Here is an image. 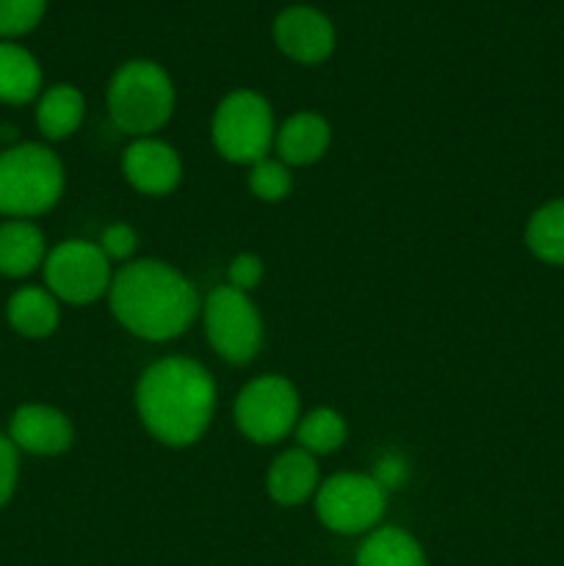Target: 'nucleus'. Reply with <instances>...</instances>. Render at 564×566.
<instances>
[{
  "label": "nucleus",
  "mask_w": 564,
  "mask_h": 566,
  "mask_svg": "<svg viewBox=\"0 0 564 566\" xmlns=\"http://www.w3.org/2000/svg\"><path fill=\"white\" fill-rule=\"evenodd\" d=\"M202 310L205 332L219 357H224L227 363L243 365L258 354L260 343H263V324H260L258 310L249 302L247 293L221 285L210 291Z\"/></svg>",
  "instance_id": "nucleus-9"
},
{
  "label": "nucleus",
  "mask_w": 564,
  "mask_h": 566,
  "mask_svg": "<svg viewBox=\"0 0 564 566\" xmlns=\"http://www.w3.org/2000/svg\"><path fill=\"white\" fill-rule=\"evenodd\" d=\"M274 42L299 64H321L335 50V25L313 6H288L274 20Z\"/></svg>",
  "instance_id": "nucleus-10"
},
{
  "label": "nucleus",
  "mask_w": 564,
  "mask_h": 566,
  "mask_svg": "<svg viewBox=\"0 0 564 566\" xmlns=\"http://www.w3.org/2000/svg\"><path fill=\"white\" fill-rule=\"evenodd\" d=\"M108 111L122 133L147 138L171 119L175 86L155 61H127L108 83Z\"/></svg>",
  "instance_id": "nucleus-3"
},
{
  "label": "nucleus",
  "mask_w": 564,
  "mask_h": 566,
  "mask_svg": "<svg viewBox=\"0 0 564 566\" xmlns=\"http://www.w3.org/2000/svg\"><path fill=\"white\" fill-rule=\"evenodd\" d=\"M138 247V235L130 224H111L105 227L103 238H100V249L108 260H130Z\"/></svg>",
  "instance_id": "nucleus-24"
},
{
  "label": "nucleus",
  "mask_w": 564,
  "mask_h": 566,
  "mask_svg": "<svg viewBox=\"0 0 564 566\" xmlns=\"http://www.w3.org/2000/svg\"><path fill=\"white\" fill-rule=\"evenodd\" d=\"M357 566H426V556L415 536L401 528H376L357 553Z\"/></svg>",
  "instance_id": "nucleus-19"
},
{
  "label": "nucleus",
  "mask_w": 564,
  "mask_h": 566,
  "mask_svg": "<svg viewBox=\"0 0 564 566\" xmlns=\"http://www.w3.org/2000/svg\"><path fill=\"white\" fill-rule=\"evenodd\" d=\"M387 490L376 484L374 475L341 473L326 479L315 495V514L324 528L335 534H365L385 517Z\"/></svg>",
  "instance_id": "nucleus-6"
},
{
  "label": "nucleus",
  "mask_w": 564,
  "mask_h": 566,
  "mask_svg": "<svg viewBox=\"0 0 564 566\" xmlns=\"http://www.w3.org/2000/svg\"><path fill=\"white\" fill-rule=\"evenodd\" d=\"M227 280H230V287L249 293L260 280H263V263H260V258H254V254H238V258L230 260Z\"/></svg>",
  "instance_id": "nucleus-25"
},
{
  "label": "nucleus",
  "mask_w": 564,
  "mask_h": 566,
  "mask_svg": "<svg viewBox=\"0 0 564 566\" xmlns=\"http://www.w3.org/2000/svg\"><path fill=\"white\" fill-rule=\"evenodd\" d=\"M318 490V464L313 453L285 451L269 470V495L280 506H299Z\"/></svg>",
  "instance_id": "nucleus-14"
},
{
  "label": "nucleus",
  "mask_w": 564,
  "mask_h": 566,
  "mask_svg": "<svg viewBox=\"0 0 564 566\" xmlns=\"http://www.w3.org/2000/svg\"><path fill=\"white\" fill-rule=\"evenodd\" d=\"M111 260L100 243L66 241L44 258V282L61 302L92 304L111 291Z\"/></svg>",
  "instance_id": "nucleus-8"
},
{
  "label": "nucleus",
  "mask_w": 564,
  "mask_h": 566,
  "mask_svg": "<svg viewBox=\"0 0 564 566\" xmlns=\"http://www.w3.org/2000/svg\"><path fill=\"white\" fill-rule=\"evenodd\" d=\"M44 263V235L31 221L0 224V274L28 276Z\"/></svg>",
  "instance_id": "nucleus-15"
},
{
  "label": "nucleus",
  "mask_w": 564,
  "mask_h": 566,
  "mask_svg": "<svg viewBox=\"0 0 564 566\" xmlns=\"http://www.w3.org/2000/svg\"><path fill=\"white\" fill-rule=\"evenodd\" d=\"M249 188L263 202H282L293 188L291 171H288V166L282 160L265 158L260 164H254L252 171H249Z\"/></svg>",
  "instance_id": "nucleus-22"
},
{
  "label": "nucleus",
  "mask_w": 564,
  "mask_h": 566,
  "mask_svg": "<svg viewBox=\"0 0 564 566\" xmlns=\"http://www.w3.org/2000/svg\"><path fill=\"white\" fill-rule=\"evenodd\" d=\"M83 111H86L83 94L70 83H59V86L48 88L39 99L36 125L42 136L61 142V138H70L81 127Z\"/></svg>",
  "instance_id": "nucleus-17"
},
{
  "label": "nucleus",
  "mask_w": 564,
  "mask_h": 566,
  "mask_svg": "<svg viewBox=\"0 0 564 566\" xmlns=\"http://www.w3.org/2000/svg\"><path fill=\"white\" fill-rule=\"evenodd\" d=\"M407 475H409V468L401 457L379 459V464H376L374 470V479L382 490H398V486H404Z\"/></svg>",
  "instance_id": "nucleus-27"
},
{
  "label": "nucleus",
  "mask_w": 564,
  "mask_h": 566,
  "mask_svg": "<svg viewBox=\"0 0 564 566\" xmlns=\"http://www.w3.org/2000/svg\"><path fill=\"white\" fill-rule=\"evenodd\" d=\"M111 310L130 335L164 343L182 335L199 313L191 282L160 260H136L111 280Z\"/></svg>",
  "instance_id": "nucleus-2"
},
{
  "label": "nucleus",
  "mask_w": 564,
  "mask_h": 566,
  "mask_svg": "<svg viewBox=\"0 0 564 566\" xmlns=\"http://www.w3.org/2000/svg\"><path fill=\"white\" fill-rule=\"evenodd\" d=\"M64 191V166L42 144H20L0 153V213L28 219L48 213Z\"/></svg>",
  "instance_id": "nucleus-4"
},
{
  "label": "nucleus",
  "mask_w": 564,
  "mask_h": 566,
  "mask_svg": "<svg viewBox=\"0 0 564 566\" xmlns=\"http://www.w3.org/2000/svg\"><path fill=\"white\" fill-rule=\"evenodd\" d=\"M330 122L313 111H299L276 130V153L285 166H310L330 149Z\"/></svg>",
  "instance_id": "nucleus-13"
},
{
  "label": "nucleus",
  "mask_w": 564,
  "mask_h": 566,
  "mask_svg": "<svg viewBox=\"0 0 564 566\" xmlns=\"http://www.w3.org/2000/svg\"><path fill=\"white\" fill-rule=\"evenodd\" d=\"M525 243L542 263L564 265V199L542 205L531 216L525 227Z\"/></svg>",
  "instance_id": "nucleus-20"
},
{
  "label": "nucleus",
  "mask_w": 564,
  "mask_h": 566,
  "mask_svg": "<svg viewBox=\"0 0 564 566\" xmlns=\"http://www.w3.org/2000/svg\"><path fill=\"white\" fill-rule=\"evenodd\" d=\"M11 329L25 337H48L59 326V304L50 291L42 287H22L9 298Z\"/></svg>",
  "instance_id": "nucleus-18"
},
{
  "label": "nucleus",
  "mask_w": 564,
  "mask_h": 566,
  "mask_svg": "<svg viewBox=\"0 0 564 566\" xmlns=\"http://www.w3.org/2000/svg\"><path fill=\"white\" fill-rule=\"evenodd\" d=\"M136 407L144 429L171 448L194 446L210 426L216 385L208 370L186 357L149 365L136 387Z\"/></svg>",
  "instance_id": "nucleus-1"
},
{
  "label": "nucleus",
  "mask_w": 564,
  "mask_h": 566,
  "mask_svg": "<svg viewBox=\"0 0 564 566\" xmlns=\"http://www.w3.org/2000/svg\"><path fill=\"white\" fill-rule=\"evenodd\" d=\"M299 446L307 453H332L346 440V420L335 409H313L296 429Z\"/></svg>",
  "instance_id": "nucleus-21"
},
{
  "label": "nucleus",
  "mask_w": 564,
  "mask_h": 566,
  "mask_svg": "<svg viewBox=\"0 0 564 566\" xmlns=\"http://www.w3.org/2000/svg\"><path fill=\"white\" fill-rule=\"evenodd\" d=\"M11 442L28 453L55 457L72 446V423L64 412L42 403H28L11 415Z\"/></svg>",
  "instance_id": "nucleus-12"
},
{
  "label": "nucleus",
  "mask_w": 564,
  "mask_h": 566,
  "mask_svg": "<svg viewBox=\"0 0 564 566\" xmlns=\"http://www.w3.org/2000/svg\"><path fill=\"white\" fill-rule=\"evenodd\" d=\"M299 420L296 387L282 376H260L249 381L236 401V423L247 440L274 446Z\"/></svg>",
  "instance_id": "nucleus-7"
},
{
  "label": "nucleus",
  "mask_w": 564,
  "mask_h": 566,
  "mask_svg": "<svg viewBox=\"0 0 564 566\" xmlns=\"http://www.w3.org/2000/svg\"><path fill=\"white\" fill-rule=\"evenodd\" d=\"M48 0H0V36L14 39L42 22Z\"/></svg>",
  "instance_id": "nucleus-23"
},
{
  "label": "nucleus",
  "mask_w": 564,
  "mask_h": 566,
  "mask_svg": "<svg viewBox=\"0 0 564 566\" xmlns=\"http://www.w3.org/2000/svg\"><path fill=\"white\" fill-rule=\"evenodd\" d=\"M213 144L230 164H260L274 144V114L263 94L238 88L227 94L213 114Z\"/></svg>",
  "instance_id": "nucleus-5"
},
{
  "label": "nucleus",
  "mask_w": 564,
  "mask_h": 566,
  "mask_svg": "<svg viewBox=\"0 0 564 566\" xmlns=\"http://www.w3.org/2000/svg\"><path fill=\"white\" fill-rule=\"evenodd\" d=\"M125 180L147 197H164L180 186V155L158 138H138L122 155Z\"/></svg>",
  "instance_id": "nucleus-11"
},
{
  "label": "nucleus",
  "mask_w": 564,
  "mask_h": 566,
  "mask_svg": "<svg viewBox=\"0 0 564 566\" xmlns=\"http://www.w3.org/2000/svg\"><path fill=\"white\" fill-rule=\"evenodd\" d=\"M42 88V66L20 44L0 42V103L25 105Z\"/></svg>",
  "instance_id": "nucleus-16"
},
{
  "label": "nucleus",
  "mask_w": 564,
  "mask_h": 566,
  "mask_svg": "<svg viewBox=\"0 0 564 566\" xmlns=\"http://www.w3.org/2000/svg\"><path fill=\"white\" fill-rule=\"evenodd\" d=\"M17 486V446L0 434V506L11 501Z\"/></svg>",
  "instance_id": "nucleus-26"
}]
</instances>
